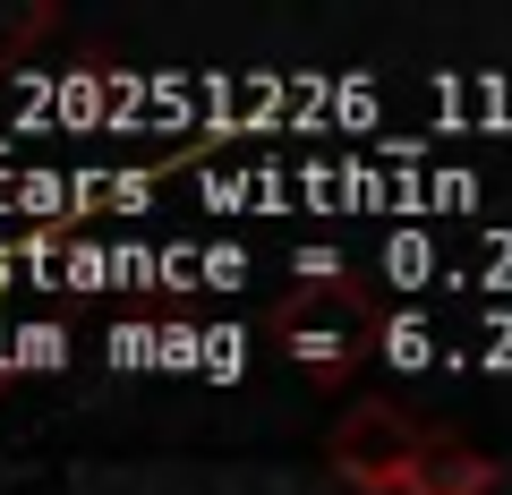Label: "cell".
Listing matches in <instances>:
<instances>
[{
  "mask_svg": "<svg viewBox=\"0 0 512 495\" xmlns=\"http://www.w3.org/2000/svg\"><path fill=\"white\" fill-rule=\"evenodd\" d=\"M384 359L393 367H427L436 359V333H427L419 316H393V325H384Z\"/></svg>",
  "mask_w": 512,
  "mask_h": 495,
  "instance_id": "3",
  "label": "cell"
},
{
  "mask_svg": "<svg viewBox=\"0 0 512 495\" xmlns=\"http://www.w3.org/2000/svg\"><path fill=\"white\" fill-rule=\"evenodd\" d=\"M291 359H299V367H342V333L299 325V333H291Z\"/></svg>",
  "mask_w": 512,
  "mask_h": 495,
  "instance_id": "5",
  "label": "cell"
},
{
  "mask_svg": "<svg viewBox=\"0 0 512 495\" xmlns=\"http://www.w3.org/2000/svg\"><path fill=\"white\" fill-rule=\"evenodd\" d=\"M487 487H495V470L478 453H427L419 478H410V495H487Z\"/></svg>",
  "mask_w": 512,
  "mask_h": 495,
  "instance_id": "2",
  "label": "cell"
},
{
  "mask_svg": "<svg viewBox=\"0 0 512 495\" xmlns=\"http://www.w3.org/2000/svg\"><path fill=\"white\" fill-rule=\"evenodd\" d=\"M9 342H18V367H60L69 359V333L60 325H26V333H9Z\"/></svg>",
  "mask_w": 512,
  "mask_h": 495,
  "instance_id": "4",
  "label": "cell"
},
{
  "mask_svg": "<svg viewBox=\"0 0 512 495\" xmlns=\"http://www.w3.org/2000/svg\"><path fill=\"white\" fill-rule=\"evenodd\" d=\"M427 453H436V444H427L402 410H350V419L333 427V470H342L350 487H367V495H410V478H419Z\"/></svg>",
  "mask_w": 512,
  "mask_h": 495,
  "instance_id": "1",
  "label": "cell"
}]
</instances>
